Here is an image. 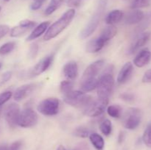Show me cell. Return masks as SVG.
Masks as SVG:
<instances>
[{
    "instance_id": "7a4b0ae2",
    "label": "cell",
    "mask_w": 151,
    "mask_h": 150,
    "mask_svg": "<svg viewBox=\"0 0 151 150\" xmlns=\"http://www.w3.org/2000/svg\"><path fill=\"white\" fill-rule=\"evenodd\" d=\"M107 2L108 0H99L94 14L89 19L88 24L86 25L85 27L80 33V38L81 39H86L94 33V31L98 26L100 19H101L102 16H103V13L106 10Z\"/></svg>"
},
{
    "instance_id": "7bdbcfd3",
    "label": "cell",
    "mask_w": 151,
    "mask_h": 150,
    "mask_svg": "<svg viewBox=\"0 0 151 150\" xmlns=\"http://www.w3.org/2000/svg\"><path fill=\"white\" fill-rule=\"evenodd\" d=\"M125 132L121 131V132H119V135H118V143H119V144H122V143H123V141H125Z\"/></svg>"
},
{
    "instance_id": "3957f363",
    "label": "cell",
    "mask_w": 151,
    "mask_h": 150,
    "mask_svg": "<svg viewBox=\"0 0 151 150\" xmlns=\"http://www.w3.org/2000/svg\"><path fill=\"white\" fill-rule=\"evenodd\" d=\"M63 101L69 105L76 108H84L92 101V98L83 91L72 90L63 95Z\"/></svg>"
},
{
    "instance_id": "83f0119b",
    "label": "cell",
    "mask_w": 151,
    "mask_h": 150,
    "mask_svg": "<svg viewBox=\"0 0 151 150\" xmlns=\"http://www.w3.org/2000/svg\"><path fill=\"white\" fill-rule=\"evenodd\" d=\"M16 45V42L14 41L7 42L1 45L0 46V55H6V54H10L14 50Z\"/></svg>"
},
{
    "instance_id": "5bb4252c",
    "label": "cell",
    "mask_w": 151,
    "mask_h": 150,
    "mask_svg": "<svg viewBox=\"0 0 151 150\" xmlns=\"http://www.w3.org/2000/svg\"><path fill=\"white\" fill-rule=\"evenodd\" d=\"M150 32H141V33L139 34L136 39L131 44V46L128 49V54H133L137 52L139 49H141L142 47L144 46L147 44V41L150 39Z\"/></svg>"
},
{
    "instance_id": "2e32d148",
    "label": "cell",
    "mask_w": 151,
    "mask_h": 150,
    "mask_svg": "<svg viewBox=\"0 0 151 150\" xmlns=\"http://www.w3.org/2000/svg\"><path fill=\"white\" fill-rule=\"evenodd\" d=\"M151 60V51L148 49H144L139 51L134 59V63L137 67L142 68L150 63Z\"/></svg>"
},
{
    "instance_id": "d6986e66",
    "label": "cell",
    "mask_w": 151,
    "mask_h": 150,
    "mask_svg": "<svg viewBox=\"0 0 151 150\" xmlns=\"http://www.w3.org/2000/svg\"><path fill=\"white\" fill-rule=\"evenodd\" d=\"M106 43L100 37H97L90 40L86 46V51L88 53H97L104 47Z\"/></svg>"
},
{
    "instance_id": "b9f144b4",
    "label": "cell",
    "mask_w": 151,
    "mask_h": 150,
    "mask_svg": "<svg viewBox=\"0 0 151 150\" xmlns=\"http://www.w3.org/2000/svg\"><path fill=\"white\" fill-rule=\"evenodd\" d=\"M12 76V72L11 71H7L5 73H4L2 74V76H1V83H5L7 81H9V79L11 78Z\"/></svg>"
},
{
    "instance_id": "681fc988",
    "label": "cell",
    "mask_w": 151,
    "mask_h": 150,
    "mask_svg": "<svg viewBox=\"0 0 151 150\" xmlns=\"http://www.w3.org/2000/svg\"><path fill=\"white\" fill-rule=\"evenodd\" d=\"M1 63H0V69H1Z\"/></svg>"
},
{
    "instance_id": "5b68a950",
    "label": "cell",
    "mask_w": 151,
    "mask_h": 150,
    "mask_svg": "<svg viewBox=\"0 0 151 150\" xmlns=\"http://www.w3.org/2000/svg\"><path fill=\"white\" fill-rule=\"evenodd\" d=\"M109 99L97 98L92 100L88 105L83 108V113L89 117H97L105 112L109 104Z\"/></svg>"
},
{
    "instance_id": "6da1fadb",
    "label": "cell",
    "mask_w": 151,
    "mask_h": 150,
    "mask_svg": "<svg viewBox=\"0 0 151 150\" xmlns=\"http://www.w3.org/2000/svg\"><path fill=\"white\" fill-rule=\"evenodd\" d=\"M75 16V9H69L65 12L58 20L52 24L51 26H49L47 30L46 31L43 39L47 41L52 38L57 37L60 32H63L68 26L71 24Z\"/></svg>"
},
{
    "instance_id": "ba28073f",
    "label": "cell",
    "mask_w": 151,
    "mask_h": 150,
    "mask_svg": "<svg viewBox=\"0 0 151 150\" xmlns=\"http://www.w3.org/2000/svg\"><path fill=\"white\" fill-rule=\"evenodd\" d=\"M142 116V113L140 109L136 107L130 108L127 112L124 126L130 130L137 129L141 123Z\"/></svg>"
},
{
    "instance_id": "277c9868",
    "label": "cell",
    "mask_w": 151,
    "mask_h": 150,
    "mask_svg": "<svg viewBox=\"0 0 151 150\" xmlns=\"http://www.w3.org/2000/svg\"><path fill=\"white\" fill-rule=\"evenodd\" d=\"M114 85L113 74L102 73L98 79L97 86V94L98 98L109 99Z\"/></svg>"
},
{
    "instance_id": "8fae6325",
    "label": "cell",
    "mask_w": 151,
    "mask_h": 150,
    "mask_svg": "<svg viewBox=\"0 0 151 150\" xmlns=\"http://www.w3.org/2000/svg\"><path fill=\"white\" fill-rule=\"evenodd\" d=\"M53 59H54V56L53 55H48L43 57L31 69L30 75H32V76H38V75H41V74L44 73L50 67V66H51L53 62Z\"/></svg>"
},
{
    "instance_id": "9a60e30c",
    "label": "cell",
    "mask_w": 151,
    "mask_h": 150,
    "mask_svg": "<svg viewBox=\"0 0 151 150\" xmlns=\"http://www.w3.org/2000/svg\"><path fill=\"white\" fill-rule=\"evenodd\" d=\"M134 72V66L131 62L125 63L121 70L119 71L117 76V82L119 84H125L131 79Z\"/></svg>"
},
{
    "instance_id": "7402d4cb",
    "label": "cell",
    "mask_w": 151,
    "mask_h": 150,
    "mask_svg": "<svg viewBox=\"0 0 151 150\" xmlns=\"http://www.w3.org/2000/svg\"><path fill=\"white\" fill-rule=\"evenodd\" d=\"M98 83V78H89V79H81V91L87 93L94 91L97 88Z\"/></svg>"
},
{
    "instance_id": "484cf974",
    "label": "cell",
    "mask_w": 151,
    "mask_h": 150,
    "mask_svg": "<svg viewBox=\"0 0 151 150\" xmlns=\"http://www.w3.org/2000/svg\"><path fill=\"white\" fill-rule=\"evenodd\" d=\"M122 108L120 106L113 104L107 107V113L111 117L114 118V119H119L121 117L122 115Z\"/></svg>"
},
{
    "instance_id": "30bf717a",
    "label": "cell",
    "mask_w": 151,
    "mask_h": 150,
    "mask_svg": "<svg viewBox=\"0 0 151 150\" xmlns=\"http://www.w3.org/2000/svg\"><path fill=\"white\" fill-rule=\"evenodd\" d=\"M36 26V22L33 21L24 19L19 22V25L14 26L10 30V36L13 38H19L25 35L32 28Z\"/></svg>"
},
{
    "instance_id": "4316f807",
    "label": "cell",
    "mask_w": 151,
    "mask_h": 150,
    "mask_svg": "<svg viewBox=\"0 0 151 150\" xmlns=\"http://www.w3.org/2000/svg\"><path fill=\"white\" fill-rule=\"evenodd\" d=\"M100 129L102 133L106 136H109L112 132V124L109 119H105L100 125Z\"/></svg>"
},
{
    "instance_id": "1f68e13d",
    "label": "cell",
    "mask_w": 151,
    "mask_h": 150,
    "mask_svg": "<svg viewBox=\"0 0 151 150\" xmlns=\"http://www.w3.org/2000/svg\"><path fill=\"white\" fill-rule=\"evenodd\" d=\"M151 0H133L131 2V7L132 9L144 8L150 6Z\"/></svg>"
},
{
    "instance_id": "f35d334b",
    "label": "cell",
    "mask_w": 151,
    "mask_h": 150,
    "mask_svg": "<svg viewBox=\"0 0 151 150\" xmlns=\"http://www.w3.org/2000/svg\"><path fill=\"white\" fill-rule=\"evenodd\" d=\"M22 143L21 141H16L12 143L9 147H7V150H20L22 147Z\"/></svg>"
},
{
    "instance_id": "f6af8a7d",
    "label": "cell",
    "mask_w": 151,
    "mask_h": 150,
    "mask_svg": "<svg viewBox=\"0 0 151 150\" xmlns=\"http://www.w3.org/2000/svg\"><path fill=\"white\" fill-rule=\"evenodd\" d=\"M56 150H66V149H65V147L63 146L60 145L58 147Z\"/></svg>"
},
{
    "instance_id": "4fadbf2b",
    "label": "cell",
    "mask_w": 151,
    "mask_h": 150,
    "mask_svg": "<svg viewBox=\"0 0 151 150\" xmlns=\"http://www.w3.org/2000/svg\"><path fill=\"white\" fill-rule=\"evenodd\" d=\"M38 85L36 83H29L22 85L15 91L13 94V98L16 101H21L30 95L36 89Z\"/></svg>"
},
{
    "instance_id": "d6a6232c",
    "label": "cell",
    "mask_w": 151,
    "mask_h": 150,
    "mask_svg": "<svg viewBox=\"0 0 151 150\" xmlns=\"http://www.w3.org/2000/svg\"><path fill=\"white\" fill-rule=\"evenodd\" d=\"M142 141L147 147L151 148V124L146 127L142 135Z\"/></svg>"
},
{
    "instance_id": "4dcf8cb0",
    "label": "cell",
    "mask_w": 151,
    "mask_h": 150,
    "mask_svg": "<svg viewBox=\"0 0 151 150\" xmlns=\"http://www.w3.org/2000/svg\"><path fill=\"white\" fill-rule=\"evenodd\" d=\"M74 82L72 80H63L60 84V91L62 94H68L73 90Z\"/></svg>"
},
{
    "instance_id": "ee69618b",
    "label": "cell",
    "mask_w": 151,
    "mask_h": 150,
    "mask_svg": "<svg viewBox=\"0 0 151 150\" xmlns=\"http://www.w3.org/2000/svg\"><path fill=\"white\" fill-rule=\"evenodd\" d=\"M0 150H7V146L5 144L0 145Z\"/></svg>"
},
{
    "instance_id": "d4e9b609",
    "label": "cell",
    "mask_w": 151,
    "mask_h": 150,
    "mask_svg": "<svg viewBox=\"0 0 151 150\" xmlns=\"http://www.w3.org/2000/svg\"><path fill=\"white\" fill-rule=\"evenodd\" d=\"M64 1L65 0H51L50 4H49L48 7L45 10V14L47 15V16L51 15L57 9H58L60 7Z\"/></svg>"
},
{
    "instance_id": "8d00e7d4",
    "label": "cell",
    "mask_w": 151,
    "mask_h": 150,
    "mask_svg": "<svg viewBox=\"0 0 151 150\" xmlns=\"http://www.w3.org/2000/svg\"><path fill=\"white\" fill-rule=\"evenodd\" d=\"M47 0H32L30 4V9L32 10H37L41 7Z\"/></svg>"
},
{
    "instance_id": "c3c4849f",
    "label": "cell",
    "mask_w": 151,
    "mask_h": 150,
    "mask_svg": "<svg viewBox=\"0 0 151 150\" xmlns=\"http://www.w3.org/2000/svg\"><path fill=\"white\" fill-rule=\"evenodd\" d=\"M1 7H0V13H1Z\"/></svg>"
},
{
    "instance_id": "bcb514c9",
    "label": "cell",
    "mask_w": 151,
    "mask_h": 150,
    "mask_svg": "<svg viewBox=\"0 0 151 150\" xmlns=\"http://www.w3.org/2000/svg\"><path fill=\"white\" fill-rule=\"evenodd\" d=\"M1 107H0V116H1Z\"/></svg>"
},
{
    "instance_id": "ab89813d",
    "label": "cell",
    "mask_w": 151,
    "mask_h": 150,
    "mask_svg": "<svg viewBox=\"0 0 151 150\" xmlns=\"http://www.w3.org/2000/svg\"><path fill=\"white\" fill-rule=\"evenodd\" d=\"M142 82H144V83H151V69L147 70L144 74L142 77Z\"/></svg>"
},
{
    "instance_id": "f1b7e54d",
    "label": "cell",
    "mask_w": 151,
    "mask_h": 150,
    "mask_svg": "<svg viewBox=\"0 0 151 150\" xmlns=\"http://www.w3.org/2000/svg\"><path fill=\"white\" fill-rule=\"evenodd\" d=\"M151 23V12L150 13H147L146 16H144V18L142 19V20L139 22V24L137 27V32L138 33H141L143 32L145 29L148 26V25Z\"/></svg>"
},
{
    "instance_id": "44dd1931",
    "label": "cell",
    "mask_w": 151,
    "mask_h": 150,
    "mask_svg": "<svg viewBox=\"0 0 151 150\" xmlns=\"http://www.w3.org/2000/svg\"><path fill=\"white\" fill-rule=\"evenodd\" d=\"M124 13L120 10H113L108 13L106 17V23L108 25H114L117 24L122 19Z\"/></svg>"
},
{
    "instance_id": "9c48e42d",
    "label": "cell",
    "mask_w": 151,
    "mask_h": 150,
    "mask_svg": "<svg viewBox=\"0 0 151 150\" xmlns=\"http://www.w3.org/2000/svg\"><path fill=\"white\" fill-rule=\"evenodd\" d=\"M20 112V107L16 103H10L5 107L4 112V119L10 127L15 128L18 125Z\"/></svg>"
},
{
    "instance_id": "f546056e",
    "label": "cell",
    "mask_w": 151,
    "mask_h": 150,
    "mask_svg": "<svg viewBox=\"0 0 151 150\" xmlns=\"http://www.w3.org/2000/svg\"><path fill=\"white\" fill-rule=\"evenodd\" d=\"M73 134L77 137L85 138H87V137H89L91 132H90V130L88 129V128L83 126H81L75 128V130H74L73 132Z\"/></svg>"
},
{
    "instance_id": "60d3db41",
    "label": "cell",
    "mask_w": 151,
    "mask_h": 150,
    "mask_svg": "<svg viewBox=\"0 0 151 150\" xmlns=\"http://www.w3.org/2000/svg\"><path fill=\"white\" fill-rule=\"evenodd\" d=\"M81 0H67V5L71 7H78L81 5Z\"/></svg>"
},
{
    "instance_id": "d590c367",
    "label": "cell",
    "mask_w": 151,
    "mask_h": 150,
    "mask_svg": "<svg viewBox=\"0 0 151 150\" xmlns=\"http://www.w3.org/2000/svg\"><path fill=\"white\" fill-rule=\"evenodd\" d=\"M38 49H39V47H38V45L37 44L34 43V44H31V46H29V51H28V56L29 57V58H35V57L38 54Z\"/></svg>"
},
{
    "instance_id": "836d02e7",
    "label": "cell",
    "mask_w": 151,
    "mask_h": 150,
    "mask_svg": "<svg viewBox=\"0 0 151 150\" xmlns=\"http://www.w3.org/2000/svg\"><path fill=\"white\" fill-rule=\"evenodd\" d=\"M119 97H120V99L122 101H125L127 103H134L136 99L135 95L132 94V93H122V94L119 95Z\"/></svg>"
},
{
    "instance_id": "74e56055",
    "label": "cell",
    "mask_w": 151,
    "mask_h": 150,
    "mask_svg": "<svg viewBox=\"0 0 151 150\" xmlns=\"http://www.w3.org/2000/svg\"><path fill=\"white\" fill-rule=\"evenodd\" d=\"M10 27L6 24H0V39L4 38L9 32H10Z\"/></svg>"
},
{
    "instance_id": "ffe728a7",
    "label": "cell",
    "mask_w": 151,
    "mask_h": 150,
    "mask_svg": "<svg viewBox=\"0 0 151 150\" xmlns=\"http://www.w3.org/2000/svg\"><path fill=\"white\" fill-rule=\"evenodd\" d=\"M50 25V21H44L42 22V23L40 24H38V26H35V29L31 32V33L29 34V36L27 38L26 41H33V40L39 38L42 34H44V32H46V31L47 30V29L49 28Z\"/></svg>"
},
{
    "instance_id": "8992f818",
    "label": "cell",
    "mask_w": 151,
    "mask_h": 150,
    "mask_svg": "<svg viewBox=\"0 0 151 150\" xmlns=\"http://www.w3.org/2000/svg\"><path fill=\"white\" fill-rule=\"evenodd\" d=\"M38 122V115L32 107L26 105L22 111L20 112L18 126L22 128H29L34 126Z\"/></svg>"
},
{
    "instance_id": "e0dca14e",
    "label": "cell",
    "mask_w": 151,
    "mask_h": 150,
    "mask_svg": "<svg viewBox=\"0 0 151 150\" xmlns=\"http://www.w3.org/2000/svg\"><path fill=\"white\" fill-rule=\"evenodd\" d=\"M144 13L139 9H133L126 15L125 19V23L128 25L137 24L144 18Z\"/></svg>"
},
{
    "instance_id": "52a82bcc",
    "label": "cell",
    "mask_w": 151,
    "mask_h": 150,
    "mask_svg": "<svg viewBox=\"0 0 151 150\" xmlns=\"http://www.w3.org/2000/svg\"><path fill=\"white\" fill-rule=\"evenodd\" d=\"M60 101L56 98H47L38 104L37 110L45 116H53L58 113Z\"/></svg>"
},
{
    "instance_id": "603a6c76",
    "label": "cell",
    "mask_w": 151,
    "mask_h": 150,
    "mask_svg": "<svg viewBox=\"0 0 151 150\" xmlns=\"http://www.w3.org/2000/svg\"><path fill=\"white\" fill-rule=\"evenodd\" d=\"M116 32H117L116 28L114 25H109V26L103 29L99 37L107 44L116 35Z\"/></svg>"
},
{
    "instance_id": "7dc6e473",
    "label": "cell",
    "mask_w": 151,
    "mask_h": 150,
    "mask_svg": "<svg viewBox=\"0 0 151 150\" xmlns=\"http://www.w3.org/2000/svg\"><path fill=\"white\" fill-rule=\"evenodd\" d=\"M4 1H10V0H4Z\"/></svg>"
},
{
    "instance_id": "ac0fdd59",
    "label": "cell",
    "mask_w": 151,
    "mask_h": 150,
    "mask_svg": "<svg viewBox=\"0 0 151 150\" xmlns=\"http://www.w3.org/2000/svg\"><path fill=\"white\" fill-rule=\"evenodd\" d=\"M64 76L69 80H73L78 75V66L75 61H69L63 68Z\"/></svg>"
},
{
    "instance_id": "e575fe53",
    "label": "cell",
    "mask_w": 151,
    "mask_h": 150,
    "mask_svg": "<svg viewBox=\"0 0 151 150\" xmlns=\"http://www.w3.org/2000/svg\"><path fill=\"white\" fill-rule=\"evenodd\" d=\"M13 96V93L11 91H4V92L0 94V107L5 104L7 101L10 100Z\"/></svg>"
},
{
    "instance_id": "cb8c5ba5",
    "label": "cell",
    "mask_w": 151,
    "mask_h": 150,
    "mask_svg": "<svg viewBox=\"0 0 151 150\" xmlns=\"http://www.w3.org/2000/svg\"><path fill=\"white\" fill-rule=\"evenodd\" d=\"M89 139L92 145L97 150H103L104 148L105 142L103 137L96 132L91 133L89 135Z\"/></svg>"
},
{
    "instance_id": "7c38bea8",
    "label": "cell",
    "mask_w": 151,
    "mask_h": 150,
    "mask_svg": "<svg viewBox=\"0 0 151 150\" xmlns=\"http://www.w3.org/2000/svg\"><path fill=\"white\" fill-rule=\"evenodd\" d=\"M105 65L104 60H98L91 63L84 71L82 79L97 77Z\"/></svg>"
}]
</instances>
